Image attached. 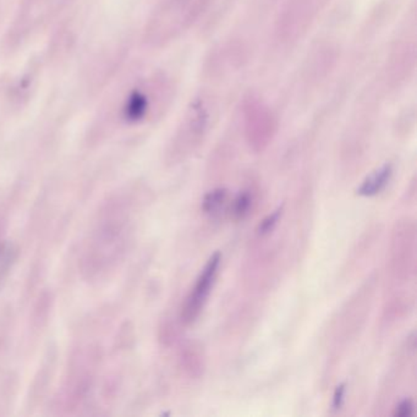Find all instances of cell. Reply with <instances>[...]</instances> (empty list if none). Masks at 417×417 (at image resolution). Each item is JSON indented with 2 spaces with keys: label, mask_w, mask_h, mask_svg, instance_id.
Returning a JSON list of instances; mask_svg holds the SVG:
<instances>
[{
  "label": "cell",
  "mask_w": 417,
  "mask_h": 417,
  "mask_svg": "<svg viewBox=\"0 0 417 417\" xmlns=\"http://www.w3.org/2000/svg\"><path fill=\"white\" fill-rule=\"evenodd\" d=\"M210 0H164L152 16L150 39L165 43L189 29L206 10Z\"/></svg>",
  "instance_id": "cell-1"
},
{
  "label": "cell",
  "mask_w": 417,
  "mask_h": 417,
  "mask_svg": "<svg viewBox=\"0 0 417 417\" xmlns=\"http://www.w3.org/2000/svg\"><path fill=\"white\" fill-rule=\"evenodd\" d=\"M242 116L249 145L258 150L266 147L277 129V120L271 108L256 96L249 95L242 102Z\"/></svg>",
  "instance_id": "cell-2"
},
{
  "label": "cell",
  "mask_w": 417,
  "mask_h": 417,
  "mask_svg": "<svg viewBox=\"0 0 417 417\" xmlns=\"http://www.w3.org/2000/svg\"><path fill=\"white\" fill-rule=\"evenodd\" d=\"M220 259H222L220 252H215L208 259L203 271L201 272V274L198 277L197 282L195 284L194 290L186 299L185 305L182 309L181 317L184 319V322L192 323L201 314L203 306L206 304L207 299L211 294V289L215 283L217 273H218V268H220Z\"/></svg>",
  "instance_id": "cell-3"
},
{
  "label": "cell",
  "mask_w": 417,
  "mask_h": 417,
  "mask_svg": "<svg viewBox=\"0 0 417 417\" xmlns=\"http://www.w3.org/2000/svg\"><path fill=\"white\" fill-rule=\"evenodd\" d=\"M210 119L211 113L205 101L197 98L191 102L177 133V141L184 150H194L201 143L210 126Z\"/></svg>",
  "instance_id": "cell-4"
},
{
  "label": "cell",
  "mask_w": 417,
  "mask_h": 417,
  "mask_svg": "<svg viewBox=\"0 0 417 417\" xmlns=\"http://www.w3.org/2000/svg\"><path fill=\"white\" fill-rule=\"evenodd\" d=\"M391 174H393V168L391 164H384L383 167L366 177L361 186L357 189V195L365 196V197H372L379 194L391 180Z\"/></svg>",
  "instance_id": "cell-5"
},
{
  "label": "cell",
  "mask_w": 417,
  "mask_h": 417,
  "mask_svg": "<svg viewBox=\"0 0 417 417\" xmlns=\"http://www.w3.org/2000/svg\"><path fill=\"white\" fill-rule=\"evenodd\" d=\"M228 191L225 189H215L210 191L202 201V210L205 213H215L225 202Z\"/></svg>",
  "instance_id": "cell-6"
},
{
  "label": "cell",
  "mask_w": 417,
  "mask_h": 417,
  "mask_svg": "<svg viewBox=\"0 0 417 417\" xmlns=\"http://www.w3.org/2000/svg\"><path fill=\"white\" fill-rule=\"evenodd\" d=\"M251 203H252V197H251V195H249V192H246V191L241 192V194L237 196L235 202H234V207H232L234 215H235L237 218H244V217L249 213Z\"/></svg>",
  "instance_id": "cell-7"
},
{
  "label": "cell",
  "mask_w": 417,
  "mask_h": 417,
  "mask_svg": "<svg viewBox=\"0 0 417 417\" xmlns=\"http://www.w3.org/2000/svg\"><path fill=\"white\" fill-rule=\"evenodd\" d=\"M283 213V206L278 207L272 215H267L266 218L258 225V234L259 235H267L275 228V225L279 222L280 217Z\"/></svg>",
  "instance_id": "cell-8"
},
{
  "label": "cell",
  "mask_w": 417,
  "mask_h": 417,
  "mask_svg": "<svg viewBox=\"0 0 417 417\" xmlns=\"http://www.w3.org/2000/svg\"><path fill=\"white\" fill-rule=\"evenodd\" d=\"M413 411V401L410 399H405L396 405L394 416L406 417L410 416Z\"/></svg>",
  "instance_id": "cell-9"
},
{
  "label": "cell",
  "mask_w": 417,
  "mask_h": 417,
  "mask_svg": "<svg viewBox=\"0 0 417 417\" xmlns=\"http://www.w3.org/2000/svg\"><path fill=\"white\" fill-rule=\"evenodd\" d=\"M345 396V384H340L336 387V391H334V396H333V408H338L341 406L343 401H344Z\"/></svg>",
  "instance_id": "cell-10"
}]
</instances>
